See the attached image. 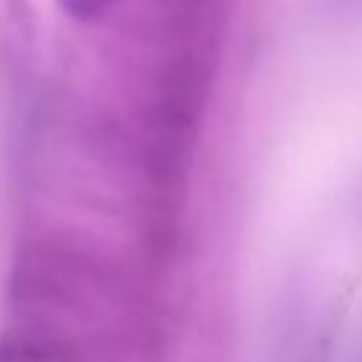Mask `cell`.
<instances>
[{"instance_id":"6da1fadb","label":"cell","mask_w":362,"mask_h":362,"mask_svg":"<svg viewBox=\"0 0 362 362\" xmlns=\"http://www.w3.org/2000/svg\"><path fill=\"white\" fill-rule=\"evenodd\" d=\"M57 3L68 17L88 23V20H96L99 14H105L116 0H57Z\"/></svg>"}]
</instances>
